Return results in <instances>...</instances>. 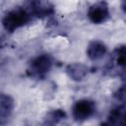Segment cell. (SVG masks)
<instances>
[{"mask_svg":"<svg viewBox=\"0 0 126 126\" xmlns=\"http://www.w3.org/2000/svg\"><path fill=\"white\" fill-rule=\"evenodd\" d=\"M125 119V106L124 104L113 107L107 116V123L111 125H122Z\"/></svg>","mask_w":126,"mask_h":126,"instance_id":"9","label":"cell"},{"mask_svg":"<svg viewBox=\"0 0 126 126\" xmlns=\"http://www.w3.org/2000/svg\"><path fill=\"white\" fill-rule=\"evenodd\" d=\"M65 117H66V113H65L64 110H62V109H54V110L50 111L49 113H47L44 123L45 124L54 125V124H57L58 122H60Z\"/></svg>","mask_w":126,"mask_h":126,"instance_id":"10","label":"cell"},{"mask_svg":"<svg viewBox=\"0 0 126 126\" xmlns=\"http://www.w3.org/2000/svg\"><path fill=\"white\" fill-rule=\"evenodd\" d=\"M66 73L73 81H82L88 74V67L82 63H72L66 67Z\"/></svg>","mask_w":126,"mask_h":126,"instance_id":"7","label":"cell"},{"mask_svg":"<svg viewBox=\"0 0 126 126\" xmlns=\"http://www.w3.org/2000/svg\"><path fill=\"white\" fill-rule=\"evenodd\" d=\"M114 96L116 97V99L118 100V101H124V97H125V90H124V87H122V88H120L117 92H116V94H114Z\"/></svg>","mask_w":126,"mask_h":126,"instance_id":"12","label":"cell"},{"mask_svg":"<svg viewBox=\"0 0 126 126\" xmlns=\"http://www.w3.org/2000/svg\"><path fill=\"white\" fill-rule=\"evenodd\" d=\"M29 11L32 15L36 17H47L54 13L53 7L48 3L47 0H30Z\"/></svg>","mask_w":126,"mask_h":126,"instance_id":"5","label":"cell"},{"mask_svg":"<svg viewBox=\"0 0 126 126\" xmlns=\"http://www.w3.org/2000/svg\"><path fill=\"white\" fill-rule=\"evenodd\" d=\"M32 20V14L29 9L16 8L8 12L2 19L3 28L9 32H13L16 30L24 27Z\"/></svg>","mask_w":126,"mask_h":126,"instance_id":"1","label":"cell"},{"mask_svg":"<svg viewBox=\"0 0 126 126\" xmlns=\"http://www.w3.org/2000/svg\"><path fill=\"white\" fill-rule=\"evenodd\" d=\"M14 99L6 94H0V122L10 117L14 109Z\"/></svg>","mask_w":126,"mask_h":126,"instance_id":"8","label":"cell"},{"mask_svg":"<svg viewBox=\"0 0 126 126\" xmlns=\"http://www.w3.org/2000/svg\"><path fill=\"white\" fill-rule=\"evenodd\" d=\"M106 52H107V47L100 40H94L90 42L87 48V55L93 61L101 59L106 54Z\"/></svg>","mask_w":126,"mask_h":126,"instance_id":"6","label":"cell"},{"mask_svg":"<svg viewBox=\"0 0 126 126\" xmlns=\"http://www.w3.org/2000/svg\"><path fill=\"white\" fill-rule=\"evenodd\" d=\"M52 67V58L48 54H41L33 58L30 64V72L32 76L43 78Z\"/></svg>","mask_w":126,"mask_h":126,"instance_id":"3","label":"cell"},{"mask_svg":"<svg viewBox=\"0 0 126 126\" xmlns=\"http://www.w3.org/2000/svg\"><path fill=\"white\" fill-rule=\"evenodd\" d=\"M87 15L89 20L93 24H95V25L102 24L106 22L110 17L108 5L103 1L96 2L89 8Z\"/></svg>","mask_w":126,"mask_h":126,"instance_id":"4","label":"cell"},{"mask_svg":"<svg viewBox=\"0 0 126 126\" xmlns=\"http://www.w3.org/2000/svg\"><path fill=\"white\" fill-rule=\"evenodd\" d=\"M115 63L118 67L124 69L125 67V46L121 45L115 50Z\"/></svg>","mask_w":126,"mask_h":126,"instance_id":"11","label":"cell"},{"mask_svg":"<svg viewBox=\"0 0 126 126\" xmlns=\"http://www.w3.org/2000/svg\"><path fill=\"white\" fill-rule=\"evenodd\" d=\"M95 112V103L89 98L77 100L72 107V115L76 121H85L91 118Z\"/></svg>","mask_w":126,"mask_h":126,"instance_id":"2","label":"cell"}]
</instances>
